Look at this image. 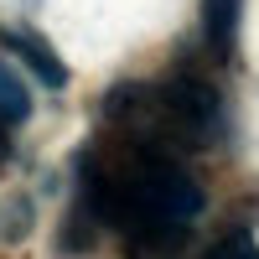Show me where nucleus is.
Segmentation results:
<instances>
[{"label":"nucleus","instance_id":"obj_2","mask_svg":"<svg viewBox=\"0 0 259 259\" xmlns=\"http://www.w3.org/2000/svg\"><path fill=\"white\" fill-rule=\"evenodd\" d=\"M239 16H244V0H202V31L218 52L233 47V36H239Z\"/></svg>","mask_w":259,"mask_h":259},{"label":"nucleus","instance_id":"obj_1","mask_svg":"<svg viewBox=\"0 0 259 259\" xmlns=\"http://www.w3.org/2000/svg\"><path fill=\"white\" fill-rule=\"evenodd\" d=\"M0 41H6V52H16V57L26 62V68H31L41 83H47V89H62V83H68L62 57H57L41 36H31V31H0Z\"/></svg>","mask_w":259,"mask_h":259},{"label":"nucleus","instance_id":"obj_5","mask_svg":"<svg viewBox=\"0 0 259 259\" xmlns=\"http://www.w3.org/2000/svg\"><path fill=\"white\" fill-rule=\"evenodd\" d=\"M0 156H6V124H0Z\"/></svg>","mask_w":259,"mask_h":259},{"label":"nucleus","instance_id":"obj_4","mask_svg":"<svg viewBox=\"0 0 259 259\" xmlns=\"http://www.w3.org/2000/svg\"><path fill=\"white\" fill-rule=\"evenodd\" d=\"M212 259H259V244H254V239H244V233H239V239L218 244V254H212Z\"/></svg>","mask_w":259,"mask_h":259},{"label":"nucleus","instance_id":"obj_3","mask_svg":"<svg viewBox=\"0 0 259 259\" xmlns=\"http://www.w3.org/2000/svg\"><path fill=\"white\" fill-rule=\"evenodd\" d=\"M26 114H31V94H26V83L16 78L11 62H0V124L11 130V124H21Z\"/></svg>","mask_w":259,"mask_h":259}]
</instances>
